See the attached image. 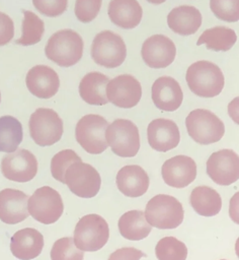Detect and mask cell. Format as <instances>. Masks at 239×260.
Wrapping results in <instances>:
<instances>
[{
	"label": "cell",
	"mask_w": 239,
	"mask_h": 260,
	"mask_svg": "<svg viewBox=\"0 0 239 260\" xmlns=\"http://www.w3.org/2000/svg\"><path fill=\"white\" fill-rule=\"evenodd\" d=\"M118 230L125 239L140 241L150 234L152 226L147 221L143 211L130 210L120 217Z\"/></svg>",
	"instance_id": "cell-27"
},
{
	"label": "cell",
	"mask_w": 239,
	"mask_h": 260,
	"mask_svg": "<svg viewBox=\"0 0 239 260\" xmlns=\"http://www.w3.org/2000/svg\"><path fill=\"white\" fill-rule=\"evenodd\" d=\"M28 197L16 189H3L0 191V219L7 224H16L26 219Z\"/></svg>",
	"instance_id": "cell-19"
},
{
	"label": "cell",
	"mask_w": 239,
	"mask_h": 260,
	"mask_svg": "<svg viewBox=\"0 0 239 260\" xmlns=\"http://www.w3.org/2000/svg\"><path fill=\"white\" fill-rule=\"evenodd\" d=\"M148 142L157 151H168L176 147L180 140L178 126L169 119L158 118L150 122L147 129Z\"/></svg>",
	"instance_id": "cell-18"
},
{
	"label": "cell",
	"mask_w": 239,
	"mask_h": 260,
	"mask_svg": "<svg viewBox=\"0 0 239 260\" xmlns=\"http://www.w3.org/2000/svg\"><path fill=\"white\" fill-rule=\"evenodd\" d=\"M141 55L149 67L165 68L173 62L176 48L174 43L166 36L154 35L143 43Z\"/></svg>",
	"instance_id": "cell-15"
},
{
	"label": "cell",
	"mask_w": 239,
	"mask_h": 260,
	"mask_svg": "<svg viewBox=\"0 0 239 260\" xmlns=\"http://www.w3.org/2000/svg\"><path fill=\"white\" fill-rule=\"evenodd\" d=\"M83 40L73 29H61L51 36L45 47L48 59L61 67H70L80 61L83 55Z\"/></svg>",
	"instance_id": "cell-1"
},
{
	"label": "cell",
	"mask_w": 239,
	"mask_h": 260,
	"mask_svg": "<svg viewBox=\"0 0 239 260\" xmlns=\"http://www.w3.org/2000/svg\"><path fill=\"white\" fill-rule=\"evenodd\" d=\"M25 84L34 96L50 99L59 90L60 79L53 68L47 65H35L28 70L25 77Z\"/></svg>",
	"instance_id": "cell-17"
},
{
	"label": "cell",
	"mask_w": 239,
	"mask_h": 260,
	"mask_svg": "<svg viewBox=\"0 0 239 260\" xmlns=\"http://www.w3.org/2000/svg\"><path fill=\"white\" fill-rule=\"evenodd\" d=\"M107 13L113 24L131 29L141 22L143 9L137 0H111Z\"/></svg>",
	"instance_id": "cell-23"
},
{
	"label": "cell",
	"mask_w": 239,
	"mask_h": 260,
	"mask_svg": "<svg viewBox=\"0 0 239 260\" xmlns=\"http://www.w3.org/2000/svg\"><path fill=\"white\" fill-rule=\"evenodd\" d=\"M82 160L79 155L72 149H64L56 153L51 161V173L54 179L64 183L65 173L68 167L74 161Z\"/></svg>",
	"instance_id": "cell-33"
},
{
	"label": "cell",
	"mask_w": 239,
	"mask_h": 260,
	"mask_svg": "<svg viewBox=\"0 0 239 260\" xmlns=\"http://www.w3.org/2000/svg\"><path fill=\"white\" fill-rule=\"evenodd\" d=\"M109 238L106 220L98 214H87L79 219L74 230V244L82 251L100 250Z\"/></svg>",
	"instance_id": "cell-4"
},
{
	"label": "cell",
	"mask_w": 239,
	"mask_h": 260,
	"mask_svg": "<svg viewBox=\"0 0 239 260\" xmlns=\"http://www.w3.org/2000/svg\"><path fill=\"white\" fill-rule=\"evenodd\" d=\"M116 186L118 190L128 197H139L144 195L149 188V177L139 166L123 167L116 175Z\"/></svg>",
	"instance_id": "cell-22"
},
{
	"label": "cell",
	"mask_w": 239,
	"mask_h": 260,
	"mask_svg": "<svg viewBox=\"0 0 239 260\" xmlns=\"http://www.w3.org/2000/svg\"><path fill=\"white\" fill-rule=\"evenodd\" d=\"M70 191L81 198L94 197L101 185L98 172L82 160L71 164L65 173V182Z\"/></svg>",
	"instance_id": "cell-11"
},
{
	"label": "cell",
	"mask_w": 239,
	"mask_h": 260,
	"mask_svg": "<svg viewBox=\"0 0 239 260\" xmlns=\"http://www.w3.org/2000/svg\"><path fill=\"white\" fill-rule=\"evenodd\" d=\"M236 32L226 26H215L206 29L198 38L196 45L201 46L205 44L207 49L213 51H228L236 43Z\"/></svg>",
	"instance_id": "cell-28"
},
{
	"label": "cell",
	"mask_w": 239,
	"mask_h": 260,
	"mask_svg": "<svg viewBox=\"0 0 239 260\" xmlns=\"http://www.w3.org/2000/svg\"><path fill=\"white\" fill-rule=\"evenodd\" d=\"M27 210L35 220L51 224L61 217L64 204L58 191L49 186H44L36 189L28 198Z\"/></svg>",
	"instance_id": "cell-10"
},
{
	"label": "cell",
	"mask_w": 239,
	"mask_h": 260,
	"mask_svg": "<svg viewBox=\"0 0 239 260\" xmlns=\"http://www.w3.org/2000/svg\"><path fill=\"white\" fill-rule=\"evenodd\" d=\"M1 172L10 181L28 182L37 173V160L30 151L23 148L16 149L2 158Z\"/></svg>",
	"instance_id": "cell-12"
},
{
	"label": "cell",
	"mask_w": 239,
	"mask_h": 260,
	"mask_svg": "<svg viewBox=\"0 0 239 260\" xmlns=\"http://www.w3.org/2000/svg\"><path fill=\"white\" fill-rule=\"evenodd\" d=\"M193 210L203 216H214L222 207V199L219 193L211 187L198 186L191 191L189 197Z\"/></svg>",
	"instance_id": "cell-26"
},
{
	"label": "cell",
	"mask_w": 239,
	"mask_h": 260,
	"mask_svg": "<svg viewBox=\"0 0 239 260\" xmlns=\"http://www.w3.org/2000/svg\"><path fill=\"white\" fill-rule=\"evenodd\" d=\"M167 23L175 34L180 36L193 35L202 25V14L193 6H178L168 13Z\"/></svg>",
	"instance_id": "cell-24"
},
{
	"label": "cell",
	"mask_w": 239,
	"mask_h": 260,
	"mask_svg": "<svg viewBox=\"0 0 239 260\" xmlns=\"http://www.w3.org/2000/svg\"><path fill=\"white\" fill-rule=\"evenodd\" d=\"M22 30L21 37L15 41L17 45L31 46L37 44L45 32V24L35 13L29 10H22Z\"/></svg>",
	"instance_id": "cell-30"
},
{
	"label": "cell",
	"mask_w": 239,
	"mask_h": 260,
	"mask_svg": "<svg viewBox=\"0 0 239 260\" xmlns=\"http://www.w3.org/2000/svg\"><path fill=\"white\" fill-rule=\"evenodd\" d=\"M221 260H226V259H221Z\"/></svg>",
	"instance_id": "cell-41"
},
{
	"label": "cell",
	"mask_w": 239,
	"mask_h": 260,
	"mask_svg": "<svg viewBox=\"0 0 239 260\" xmlns=\"http://www.w3.org/2000/svg\"><path fill=\"white\" fill-rule=\"evenodd\" d=\"M102 0H76L75 1V16L83 23L92 21L98 14L101 8Z\"/></svg>",
	"instance_id": "cell-35"
},
{
	"label": "cell",
	"mask_w": 239,
	"mask_h": 260,
	"mask_svg": "<svg viewBox=\"0 0 239 260\" xmlns=\"http://www.w3.org/2000/svg\"><path fill=\"white\" fill-rule=\"evenodd\" d=\"M14 36L13 20L6 13L0 12V46L8 44Z\"/></svg>",
	"instance_id": "cell-37"
},
{
	"label": "cell",
	"mask_w": 239,
	"mask_h": 260,
	"mask_svg": "<svg viewBox=\"0 0 239 260\" xmlns=\"http://www.w3.org/2000/svg\"><path fill=\"white\" fill-rule=\"evenodd\" d=\"M10 250L20 260L36 258L44 248V237L35 229L25 228L17 231L10 239Z\"/></svg>",
	"instance_id": "cell-21"
},
{
	"label": "cell",
	"mask_w": 239,
	"mask_h": 260,
	"mask_svg": "<svg viewBox=\"0 0 239 260\" xmlns=\"http://www.w3.org/2000/svg\"><path fill=\"white\" fill-rule=\"evenodd\" d=\"M32 4L43 15L57 17L66 11L68 0H32Z\"/></svg>",
	"instance_id": "cell-36"
},
{
	"label": "cell",
	"mask_w": 239,
	"mask_h": 260,
	"mask_svg": "<svg viewBox=\"0 0 239 260\" xmlns=\"http://www.w3.org/2000/svg\"><path fill=\"white\" fill-rule=\"evenodd\" d=\"M83 252L76 247L73 238L65 237L54 243L51 250V260H83Z\"/></svg>",
	"instance_id": "cell-32"
},
{
	"label": "cell",
	"mask_w": 239,
	"mask_h": 260,
	"mask_svg": "<svg viewBox=\"0 0 239 260\" xmlns=\"http://www.w3.org/2000/svg\"><path fill=\"white\" fill-rule=\"evenodd\" d=\"M210 8L221 20L236 22L239 19V0H210Z\"/></svg>",
	"instance_id": "cell-34"
},
{
	"label": "cell",
	"mask_w": 239,
	"mask_h": 260,
	"mask_svg": "<svg viewBox=\"0 0 239 260\" xmlns=\"http://www.w3.org/2000/svg\"><path fill=\"white\" fill-rule=\"evenodd\" d=\"M105 138L112 152L122 157L135 156L140 149L138 127L127 119H116L108 125Z\"/></svg>",
	"instance_id": "cell-7"
},
{
	"label": "cell",
	"mask_w": 239,
	"mask_h": 260,
	"mask_svg": "<svg viewBox=\"0 0 239 260\" xmlns=\"http://www.w3.org/2000/svg\"><path fill=\"white\" fill-rule=\"evenodd\" d=\"M207 174L218 185L227 186L238 181L239 158L231 149H223L211 154L207 160Z\"/></svg>",
	"instance_id": "cell-13"
},
{
	"label": "cell",
	"mask_w": 239,
	"mask_h": 260,
	"mask_svg": "<svg viewBox=\"0 0 239 260\" xmlns=\"http://www.w3.org/2000/svg\"><path fill=\"white\" fill-rule=\"evenodd\" d=\"M107 126L108 123L103 117L95 114L85 115L76 125V140L87 152L102 153L108 147L105 138Z\"/></svg>",
	"instance_id": "cell-9"
},
{
	"label": "cell",
	"mask_w": 239,
	"mask_h": 260,
	"mask_svg": "<svg viewBox=\"0 0 239 260\" xmlns=\"http://www.w3.org/2000/svg\"><path fill=\"white\" fill-rule=\"evenodd\" d=\"M144 214L151 226L170 230L177 228L182 222L184 211L181 203L175 197L158 194L148 201Z\"/></svg>",
	"instance_id": "cell-3"
},
{
	"label": "cell",
	"mask_w": 239,
	"mask_h": 260,
	"mask_svg": "<svg viewBox=\"0 0 239 260\" xmlns=\"http://www.w3.org/2000/svg\"><path fill=\"white\" fill-rule=\"evenodd\" d=\"M148 2H150V3H152V4H161V3H163V2H165L166 0H147Z\"/></svg>",
	"instance_id": "cell-39"
},
{
	"label": "cell",
	"mask_w": 239,
	"mask_h": 260,
	"mask_svg": "<svg viewBox=\"0 0 239 260\" xmlns=\"http://www.w3.org/2000/svg\"><path fill=\"white\" fill-rule=\"evenodd\" d=\"M127 56V48L121 36L111 30L98 32L91 45L93 61L105 68H115L122 65Z\"/></svg>",
	"instance_id": "cell-6"
},
{
	"label": "cell",
	"mask_w": 239,
	"mask_h": 260,
	"mask_svg": "<svg viewBox=\"0 0 239 260\" xmlns=\"http://www.w3.org/2000/svg\"><path fill=\"white\" fill-rule=\"evenodd\" d=\"M155 254L158 260H185L187 248L176 238L165 237L157 243Z\"/></svg>",
	"instance_id": "cell-31"
},
{
	"label": "cell",
	"mask_w": 239,
	"mask_h": 260,
	"mask_svg": "<svg viewBox=\"0 0 239 260\" xmlns=\"http://www.w3.org/2000/svg\"><path fill=\"white\" fill-rule=\"evenodd\" d=\"M109 79L100 72H89L83 76L79 83V94L81 99L94 106H103L108 103L106 96V85Z\"/></svg>",
	"instance_id": "cell-25"
},
{
	"label": "cell",
	"mask_w": 239,
	"mask_h": 260,
	"mask_svg": "<svg viewBox=\"0 0 239 260\" xmlns=\"http://www.w3.org/2000/svg\"><path fill=\"white\" fill-rule=\"evenodd\" d=\"M152 100L159 110L172 112L180 107L183 92L174 78L162 76L156 79L152 85Z\"/></svg>",
	"instance_id": "cell-20"
},
{
	"label": "cell",
	"mask_w": 239,
	"mask_h": 260,
	"mask_svg": "<svg viewBox=\"0 0 239 260\" xmlns=\"http://www.w3.org/2000/svg\"><path fill=\"white\" fill-rule=\"evenodd\" d=\"M0 102H1V93H0Z\"/></svg>",
	"instance_id": "cell-40"
},
{
	"label": "cell",
	"mask_w": 239,
	"mask_h": 260,
	"mask_svg": "<svg viewBox=\"0 0 239 260\" xmlns=\"http://www.w3.org/2000/svg\"><path fill=\"white\" fill-rule=\"evenodd\" d=\"M185 126L194 142L203 145L218 142L225 133L222 120L205 109L191 111L185 119Z\"/></svg>",
	"instance_id": "cell-5"
},
{
	"label": "cell",
	"mask_w": 239,
	"mask_h": 260,
	"mask_svg": "<svg viewBox=\"0 0 239 260\" xmlns=\"http://www.w3.org/2000/svg\"><path fill=\"white\" fill-rule=\"evenodd\" d=\"M146 256L147 255L141 250L132 247H125L111 253L108 260H140L142 257Z\"/></svg>",
	"instance_id": "cell-38"
},
{
	"label": "cell",
	"mask_w": 239,
	"mask_h": 260,
	"mask_svg": "<svg viewBox=\"0 0 239 260\" xmlns=\"http://www.w3.org/2000/svg\"><path fill=\"white\" fill-rule=\"evenodd\" d=\"M189 89L202 98L218 95L225 83L222 70L215 63L202 60L191 64L185 75Z\"/></svg>",
	"instance_id": "cell-2"
},
{
	"label": "cell",
	"mask_w": 239,
	"mask_h": 260,
	"mask_svg": "<svg viewBox=\"0 0 239 260\" xmlns=\"http://www.w3.org/2000/svg\"><path fill=\"white\" fill-rule=\"evenodd\" d=\"M28 126L30 137L41 146L53 145L63 135V121L52 109H36L29 118Z\"/></svg>",
	"instance_id": "cell-8"
},
{
	"label": "cell",
	"mask_w": 239,
	"mask_h": 260,
	"mask_svg": "<svg viewBox=\"0 0 239 260\" xmlns=\"http://www.w3.org/2000/svg\"><path fill=\"white\" fill-rule=\"evenodd\" d=\"M106 96L108 102L114 106L130 109L140 102L142 87L133 75L122 74L108 81L106 85Z\"/></svg>",
	"instance_id": "cell-14"
},
{
	"label": "cell",
	"mask_w": 239,
	"mask_h": 260,
	"mask_svg": "<svg viewBox=\"0 0 239 260\" xmlns=\"http://www.w3.org/2000/svg\"><path fill=\"white\" fill-rule=\"evenodd\" d=\"M164 182L174 188H184L196 177V165L186 155H176L167 159L161 169Z\"/></svg>",
	"instance_id": "cell-16"
},
{
	"label": "cell",
	"mask_w": 239,
	"mask_h": 260,
	"mask_svg": "<svg viewBox=\"0 0 239 260\" xmlns=\"http://www.w3.org/2000/svg\"><path fill=\"white\" fill-rule=\"evenodd\" d=\"M21 123L12 116L0 117V151L13 152L22 141Z\"/></svg>",
	"instance_id": "cell-29"
}]
</instances>
